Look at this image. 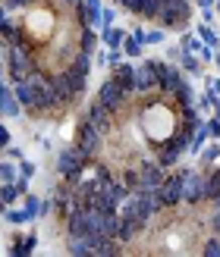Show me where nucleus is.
<instances>
[{"mask_svg": "<svg viewBox=\"0 0 220 257\" xmlns=\"http://www.w3.org/2000/svg\"><path fill=\"white\" fill-rule=\"evenodd\" d=\"M88 166H92V160L82 157V154L76 151L72 145H69V148H63V151L57 154V173H60L63 179H66V182H72V185H76V182H79V179L85 176Z\"/></svg>", "mask_w": 220, "mask_h": 257, "instance_id": "1", "label": "nucleus"}, {"mask_svg": "<svg viewBox=\"0 0 220 257\" xmlns=\"http://www.w3.org/2000/svg\"><path fill=\"white\" fill-rule=\"evenodd\" d=\"M101 141H104V135H101L88 119H79V125H76V138H72V148L79 151L82 157L95 160L98 151H101Z\"/></svg>", "mask_w": 220, "mask_h": 257, "instance_id": "2", "label": "nucleus"}, {"mask_svg": "<svg viewBox=\"0 0 220 257\" xmlns=\"http://www.w3.org/2000/svg\"><path fill=\"white\" fill-rule=\"evenodd\" d=\"M154 195H158V204H161V210H173L183 204V170L179 173H170L167 170V179L154 188Z\"/></svg>", "mask_w": 220, "mask_h": 257, "instance_id": "3", "label": "nucleus"}, {"mask_svg": "<svg viewBox=\"0 0 220 257\" xmlns=\"http://www.w3.org/2000/svg\"><path fill=\"white\" fill-rule=\"evenodd\" d=\"M98 100L104 104L113 116H120V113H126V107H129V100H132V94H126L120 85H116L110 75H107V82H101V88H98Z\"/></svg>", "mask_w": 220, "mask_h": 257, "instance_id": "4", "label": "nucleus"}, {"mask_svg": "<svg viewBox=\"0 0 220 257\" xmlns=\"http://www.w3.org/2000/svg\"><path fill=\"white\" fill-rule=\"evenodd\" d=\"M183 201L189 207L204 204V173L198 170H183Z\"/></svg>", "mask_w": 220, "mask_h": 257, "instance_id": "5", "label": "nucleus"}, {"mask_svg": "<svg viewBox=\"0 0 220 257\" xmlns=\"http://www.w3.org/2000/svg\"><path fill=\"white\" fill-rule=\"evenodd\" d=\"M82 119H88V122H92V125L98 128L101 135H110V132H113V125H116V116H113V113H110V110H107L104 104H101L98 97H95L92 104L85 107V113H82Z\"/></svg>", "mask_w": 220, "mask_h": 257, "instance_id": "6", "label": "nucleus"}, {"mask_svg": "<svg viewBox=\"0 0 220 257\" xmlns=\"http://www.w3.org/2000/svg\"><path fill=\"white\" fill-rule=\"evenodd\" d=\"M101 10H104L101 0H79V4L72 7V19H76V25H92V29H101Z\"/></svg>", "mask_w": 220, "mask_h": 257, "instance_id": "7", "label": "nucleus"}, {"mask_svg": "<svg viewBox=\"0 0 220 257\" xmlns=\"http://www.w3.org/2000/svg\"><path fill=\"white\" fill-rule=\"evenodd\" d=\"M135 170H138V188H148V191H154L167 179V170L158 160H141Z\"/></svg>", "mask_w": 220, "mask_h": 257, "instance_id": "8", "label": "nucleus"}, {"mask_svg": "<svg viewBox=\"0 0 220 257\" xmlns=\"http://www.w3.org/2000/svg\"><path fill=\"white\" fill-rule=\"evenodd\" d=\"M158 91V72H154L151 60H141L135 66V97H145Z\"/></svg>", "mask_w": 220, "mask_h": 257, "instance_id": "9", "label": "nucleus"}, {"mask_svg": "<svg viewBox=\"0 0 220 257\" xmlns=\"http://www.w3.org/2000/svg\"><path fill=\"white\" fill-rule=\"evenodd\" d=\"M110 79L120 85L126 94L135 97V63H116V66L110 69Z\"/></svg>", "mask_w": 220, "mask_h": 257, "instance_id": "10", "label": "nucleus"}, {"mask_svg": "<svg viewBox=\"0 0 220 257\" xmlns=\"http://www.w3.org/2000/svg\"><path fill=\"white\" fill-rule=\"evenodd\" d=\"M0 116H10V119H16L22 116V104L16 100V94H13V85L0 79Z\"/></svg>", "mask_w": 220, "mask_h": 257, "instance_id": "11", "label": "nucleus"}, {"mask_svg": "<svg viewBox=\"0 0 220 257\" xmlns=\"http://www.w3.org/2000/svg\"><path fill=\"white\" fill-rule=\"evenodd\" d=\"M148 229V223H141V220H135V216H120V229H116V241L120 245H129L135 235H141Z\"/></svg>", "mask_w": 220, "mask_h": 257, "instance_id": "12", "label": "nucleus"}, {"mask_svg": "<svg viewBox=\"0 0 220 257\" xmlns=\"http://www.w3.org/2000/svg\"><path fill=\"white\" fill-rule=\"evenodd\" d=\"M183 82H186V79H183V72H179L176 66H167V72L161 75V82H158V91H161L167 100H170V97H173V91H176V88L183 85Z\"/></svg>", "mask_w": 220, "mask_h": 257, "instance_id": "13", "label": "nucleus"}, {"mask_svg": "<svg viewBox=\"0 0 220 257\" xmlns=\"http://www.w3.org/2000/svg\"><path fill=\"white\" fill-rule=\"evenodd\" d=\"M179 157H183V154H179L170 141H161V145H154V160H158L164 170H173V166L179 163Z\"/></svg>", "mask_w": 220, "mask_h": 257, "instance_id": "14", "label": "nucleus"}, {"mask_svg": "<svg viewBox=\"0 0 220 257\" xmlns=\"http://www.w3.org/2000/svg\"><path fill=\"white\" fill-rule=\"evenodd\" d=\"M76 47L85 50V54H95V47H98V32L92 29V25H79V29H76Z\"/></svg>", "mask_w": 220, "mask_h": 257, "instance_id": "15", "label": "nucleus"}, {"mask_svg": "<svg viewBox=\"0 0 220 257\" xmlns=\"http://www.w3.org/2000/svg\"><path fill=\"white\" fill-rule=\"evenodd\" d=\"M35 248H38V235H16V241L10 245V254L25 257V254H32Z\"/></svg>", "mask_w": 220, "mask_h": 257, "instance_id": "16", "label": "nucleus"}, {"mask_svg": "<svg viewBox=\"0 0 220 257\" xmlns=\"http://www.w3.org/2000/svg\"><path fill=\"white\" fill-rule=\"evenodd\" d=\"M22 195H19V188L13 185V182H0V213H4L7 207H13Z\"/></svg>", "mask_w": 220, "mask_h": 257, "instance_id": "17", "label": "nucleus"}, {"mask_svg": "<svg viewBox=\"0 0 220 257\" xmlns=\"http://www.w3.org/2000/svg\"><path fill=\"white\" fill-rule=\"evenodd\" d=\"M220 198V170H211V173H204V201H214Z\"/></svg>", "mask_w": 220, "mask_h": 257, "instance_id": "18", "label": "nucleus"}, {"mask_svg": "<svg viewBox=\"0 0 220 257\" xmlns=\"http://www.w3.org/2000/svg\"><path fill=\"white\" fill-rule=\"evenodd\" d=\"M170 104L173 107H189V104H195V91H192V85L189 82H183L173 91V97H170Z\"/></svg>", "mask_w": 220, "mask_h": 257, "instance_id": "19", "label": "nucleus"}, {"mask_svg": "<svg viewBox=\"0 0 220 257\" xmlns=\"http://www.w3.org/2000/svg\"><path fill=\"white\" fill-rule=\"evenodd\" d=\"M129 32L126 29H120V25H107L104 32H101V41H104L107 47H123V38H126Z\"/></svg>", "mask_w": 220, "mask_h": 257, "instance_id": "20", "label": "nucleus"}, {"mask_svg": "<svg viewBox=\"0 0 220 257\" xmlns=\"http://www.w3.org/2000/svg\"><path fill=\"white\" fill-rule=\"evenodd\" d=\"M198 38H201V41L208 44L211 50H220V35H217V29H214V25L201 22V25H198Z\"/></svg>", "mask_w": 220, "mask_h": 257, "instance_id": "21", "label": "nucleus"}, {"mask_svg": "<svg viewBox=\"0 0 220 257\" xmlns=\"http://www.w3.org/2000/svg\"><path fill=\"white\" fill-rule=\"evenodd\" d=\"M179 63H183V69H186L189 75H201V57H198V54H189V50H183Z\"/></svg>", "mask_w": 220, "mask_h": 257, "instance_id": "22", "label": "nucleus"}, {"mask_svg": "<svg viewBox=\"0 0 220 257\" xmlns=\"http://www.w3.org/2000/svg\"><path fill=\"white\" fill-rule=\"evenodd\" d=\"M198 157H201V166H211L220 160V141H211V145H204L198 151Z\"/></svg>", "mask_w": 220, "mask_h": 257, "instance_id": "23", "label": "nucleus"}, {"mask_svg": "<svg viewBox=\"0 0 220 257\" xmlns=\"http://www.w3.org/2000/svg\"><path fill=\"white\" fill-rule=\"evenodd\" d=\"M141 50H145V44H141L135 35H126V38H123V54H126V57L135 60V57H141Z\"/></svg>", "mask_w": 220, "mask_h": 257, "instance_id": "24", "label": "nucleus"}, {"mask_svg": "<svg viewBox=\"0 0 220 257\" xmlns=\"http://www.w3.org/2000/svg\"><path fill=\"white\" fill-rule=\"evenodd\" d=\"M0 216H4L7 223H13V226H25V223H32V220H29V213H25V210H19V207H7L4 213H0Z\"/></svg>", "mask_w": 220, "mask_h": 257, "instance_id": "25", "label": "nucleus"}, {"mask_svg": "<svg viewBox=\"0 0 220 257\" xmlns=\"http://www.w3.org/2000/svg\"><path fill=\"white\" fill-rule=\"evenodd\" d=\"M22 201H25V213H29V220H38V216H41V201H38L35 195H29V191H25L22 195Z\"/></svg>", "mask_w": 220, "mask_h": 257, "instance_id": "26", "label": "nucleus"}, {"mask_svg": "<svg viewBox=\"0 0 220 257\" xmlns=\"http://www.w3.org/2000/svg\"><path fill=\"white\" fill-rule=\"evenodd\" d=\"M19 176V166L10 163V160H0V182H16Z\"/></svg>", "mask_w": 220, "mask_h": 257, "instance_id": "27", "label": "nucleus"}, {"mask_svg": "<svg viewBox=\"0 0 220 257\" xmlns=\"http://www.w3.org/2000/svg\"><path fill=\"white\" fill-rule=\"evenodd\" d=\"M179 47L189 50V54H201V50H204V41H201V38H195V35H183Z\"/></svg>", "mask_w": 220, "mask_h": 257, "instance_id": "28", "label": "nucleus"}, {"mask_svg": "<svg viewBox=\"0 0 220 257\" xmlns=\"http://www.w3.org/2000/svg\"><path fill=\"white\" fill-rule=\"evenodd\" d=\"M201 254H208V257H220V235H217V232H214V235L201 245Z\"/></svg>", "mask_w": 220, "mask_h": 257, "instance_id": "29", "label": "nucleus"}, {"mask_svg": "<svg viewBox=\"0 0 220 257\" xmlns=\"http://www.w3.org/2000/svg\"><path fill=\"white\" fill-rule=\"evenodd\" d=\"M201 125H204V132H208V138H211V141H217V138H220V119H217V116L204 119Z\"/></svg>", "mask_w": 220, "mask_h": 257, "instance_id": "30", "label": "nucleus"}, {"mask_svg": "<svg viewBox=\"0 0 220 257\" xmlns=\"http://www.w3.org/2000/svg\"><path fill=\"white\" fill-rule=\"evenodd\" d=\"M120 7L126 13H132V16H141V10H145V0H120Z\"/></svg>", "mask_w": 220, "mask_h": 257, "instance_id": "31", "label": "nucleus"}, {"mask_svg": "<svg viewBox=\"0 0 220 257\" xmlns=\"http://www.w3.org/2000/svg\"><path fill=\"white\" fill-rule=\"evenodd\" d=\"M0 4H4L10 13H16V10H29V7L35 4V0H0Z\"/></svg>", "mask_w": 220, "mask_h": 257, "instance_id": "32", "label": "nucleus"}, {"mask_svg": "<svg viewBox=\"0 0 220 257\" xmlns=\"http://www.w3.org/2000/svg\"><path fill=\"white\" fill-rule=\"evenodd\" d=\"M123 57H126V54H123V47H110V50H107V66L113 69L116 63H123Z\"/></svg>", "mask_w": 220, "mask_h": 257, "instance_id": "33", "label": "nucleus"}, {"mask_svg": "<svg viewBox=\"0 0 220 257\" xmlns=\"http://www.w3.org/2000/svg\"><path fill=\"white\" fill-rule=\"evenodd\" d=\"M113 22H116V13L110 7H104L101 10V29H107V25H113Z\"/></svg>", "mask_w": 220, "mask_h": 257, "instance_id": "34", "label": "nucleus"}, {"mask_svg": "<svg viewBox=\"0 0 220 257\" xmlns=\"http://www.w3.org/2000/svg\"><path fill=\"white\" fill-rule=\"evenodd\" d=\"M158 16V0H145V10H141V19H154Z\"/></svg>", "mask_w": 220, "mask_h": 257, "instance_id": "35", "label": "nucleus"}, {"mask_svg": "<svg viewBox=\"0 0 220 257\" xmlns=\"http://www.w3.org/2000/svg\"><path fill=\"white\" fill-rule=\"evenodd\" d=\"M145 44H164V29H154V32H145Z\"/></svg>", "mask_w": 220, "mask_h": 257, "instance_id": "36", "label": "nucleus"}, {"mask_svg": "<svg viewBox=\"0 0 220 257\" xmlns=\"http://www.w3.org/2000/svg\"><path fill=\"white\" fill-rule=\"evenodd\" d=\"M19 176H25V179H32V176H35V163H29V160L22 157V160H19Z\"/></svg>", "mask_w": 220, "mask_h": 257, "instance_id": "37", "label": "nucleus"}, {"mask_svg": "<svg viewBox=\"0 0 220 257\" xmlns=\"http://www.w3.org/2000/svg\"><path fill=\"white\" fill-rule=\"evenodd\" d=\"M10 148V128L0 122V151H7Z\"/></svg>", "mask_w": 220, "mask_h": 257, "instance_id": "38", "label": "nucleus"}, {"mask_svg": "<svg viewBox=\"0 0 220 257\" xmlns=\"http://www.w3.org/2000/svg\"><path fill=\"white\" fill-rule=\"evenodd\" d=\"M201 19L208 22V25H214V7H204V10H201Z\"/></svg>", "mask_w": 220, "mask_h": 257, "instance_id": "39", "label": "nucleus"}, {"mask_svg": "<svg viewBox=\"0 0 220 257\" xmlns=\"http://www.w3.org/2000/svg\"><path fill=\"white\" fill-rule=\"evenodd\" d=\"M7 157H10V160H22V151L10 145V148H7Z\"/></svg>", "mask_w": 220, "mask_h": 257, "instance_id": "40", "label": "nucleus"}, {"mask_svg": "<svg viewBox=\"0 0 220 257\" xmlns=\"http://www.w3.org/2000/svg\"><path fill=\"white\" fill-rule=\"evenodd\" d=\"M211 229L220 235V213H211Z\"/></svg>", "mask_w": 220, "mask_h": 257, "instance_id": "41", "label": "nucleus"}, {"mask_svg": "<svg viewBox=\"0 0 220 257\" xmlns=\"http://www.w3.org/2000/svg\"><path fill=\"white\" fill-rule=\"evenodd\" d=\"M208 91H214V94H220V79H208Z\"/></svg>", "mask_w": 220, "mask_h": 257, "instance_id": "42", "label": "nucleus"}, {"mask_svg": "<svg viewBox=\"0 0 220 257\" xmlns=\"http://www.w3.org/2000/svg\"><path fill=\"white\" fill-rule=\"evenodd\" d=\"M50 210H54V201H41V216H47Z\"/></svg>", "mask_w": 220, "mask_h": 257, "instance_id": "43", "label": "nucleus"}, {"mask_svg": "<svg viewBox=\"0 0 220 257\" xmlns=\"http://www.w3.org/2000/svg\"><path fill=\"white\" fill-rule=\"evenodd\" d=\"M7 75V60H4V54H0V79Z\"/></svg>", "mask_w": 220, "mask_h": 257, "instance_id": "44", "label": "nucleus"}, {"mask_svg": "<svg viewBox=\"0 0 220 257\" xmlns=\"http://www.w3.org/2000/svg\"><path fill=\"white\" fill-rule=\"evenodd\" d=\"M195 4H198V7L204 10V7H214V4H217V0H195Z\"/></svg>", "mask_w": 220, "mask_h": 257, "instance_id": "45", "label": "nucleus"}, {"mask_svg": "<svg viewBox=\"0 0 220 257\" xmlns=\"http://www.w3.org/2000/svg\"><path fill=\"white\" fill-rule=\"evenodd\" d=\"M211 207H214V213H220V198H214V201H211Z\"/></svg>", "mask_w": 220, "mask_h": 257, "instance_id": "46", "label": "nucleus"}, {"mask_svg": "<svg viewBox=\"0 0 220 257\" xmlns=\"http://www.w3.org/2000/svg\"><path fill=\"white\" fill-rule=\"evenodd\" d=\"M214 116L220 119V97H217V104H214Z\"/></svg>", "mask_w": 220, "mask_h": 257, "instance_id": "47", "label": "nucleus"}, {"mask_svg": "<svg viewBox=\"0 0 220 257\" xmlns=\"http://www.w3.org/2000/svg\"><path fill=\"white\" fill-rule=\"evenodd\" d=\"M214 63H217V72H220V50H217V54H214Z\"/></svg>", "mask_w": 220, "mask_h": 257, "instance_id": "48", "label": "nucleus"}, {"mask_svg": "<svg viewBox=\"0 0 220 257\" xmlns=\"http://www.w3.org/2000/svg\"><path fill=\"white\" fill-rule=\"evenodd\" d=\"M4 47H7V41H4V35H0V54H4Z\"/></svg>", "mask_w": 220, "mask_h": 257, "instance_id": "49", "label": "nucleus"}, {"mask_svg": "<svg viewBox=\"0 0 220 257\" xmlns=\"http://www.w3.org/2000/svg\"><path fill=\"white\" fill-rule=\"evenodd\" d=\"M214 13H220V0H217V4H214Z\"/></svg>", "mask_w": 220, "mask_h": 257, "instance_id": "50", "label": "nucleus"}, {"mask_svg": "<svg viewBox=\"0 0 220 257\" xmlns=\"http://www.w3.org/2000/svg\"><path fill=\"white\" fill-rule=\"evenodd\" d=\"M110 4H120V0H110Z\"/></svg>", "mask_w": 220, "mask_h": 257, "instance_id": "51", "label": "nucleus"}]
</instances>
